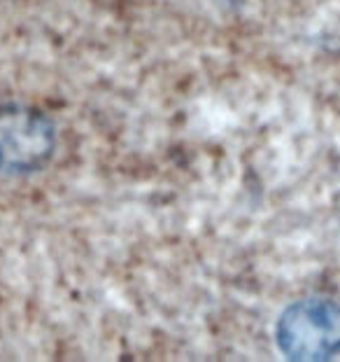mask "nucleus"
Returning a JSON list of instances; mask_svg holds the SVG:
<instances>
[{
  "label": "nucleus",
  "instance_id": "2",
  "mask_svg": "<svg viewBox=\"0 0 340 362\" xmlns=\"http://www.w3.org/2000/svg\"><path fill=\"white\" fill-rule=\"evenodd\" d=\"M56 150V129L35 107L0 105V171L33 173L51 159Z\"/></svg>",
  "mask_w": 340,
  "mask_h": 362
},
{
  "label": "nucleus",
  "instance_id": "1",
  "mask_svg": "<svg viewBox=\"0 0 340 362\" xmlns=\"http://www.w3.org/2000/svg\"><path fill=\"white\" fill-rule=\"evenodd\" d=\"M275 339L289 360H331L340 353V304L324 297L300 299L280 315Z\"/></svg>",
  "mask_w": 340,
  "mask_h": 362
}]
</instances>
